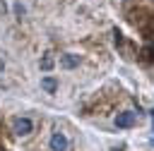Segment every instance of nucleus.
<instances>
[{
	"instance_id": "7ed1b4c3",
	"label": "nucleus",
	"mask_w": 154,
	"mask_h": 151,
	"mask_svg": "<svg viewBox=\"0 0 154 151\" xmlns=\"http://www.w3.org/2000/svg\"><path fill=\"white\" fill-rule=\"evenodd\" d=\"M31 127H34V125H31L29 117H19V120L14 122V132H17V134H29Z\"/></svg>"
},
{
	"instance_id": "0eeeda50",
	"label": "nucleus",
	"mask_w": 154,
	"mask_h": 151,
	"mask_svg": "<svg viewBox=\"0 0 154 151\" xmlns=\"http://www.w3.org/2000/svg\"><path fill=\"white\" fill-rule=\"evenodd\" d=\"M147 53H149V58L154 60V46H149V48H147Z\"/></svg>"
},
{
	"instance_id": "f03ea898",
	"label": "nucleus",
	"mask_w": 154,
	"mask_h": 151,
	"mask_svg": "<svg viewBox=\"0 0 154 151\" xmlns=\"http://www.w3.org/2000/svg\"><path fill=\"white\" fill-rule=\"evenodd\" d=\"M51 149H53V151H65V149H67V139H65V134L55 132V134L51 137Z\"/></svg>"
},
{
	"instance_id": "20e7f679",
	"label": "nucleus",
	"mask_w": 154,
	"mask_h": 151,
	"mask_svg": "<svg viewBox=\"0 0 154 151\" xmlns=\"http://www.w3.org/2000/svg\"><path fill=\"white\" fill-rule=\"evenodd\" d=\"M77 65H79V55L67 53V55L60 58V67H65V70H72V67H77Z\"/></svg>"
},
{
	"instance_id": "6e6552de",
	"label": "nucleus",
	"mask_w": 154,
	"mask_h": 151,
	"mask_svg": "<svg viewBox=\"0 0 154 151\" xmlns=\"http://www.w3.org/2000/svg\"><path fill=\"white\" fill-rule=\"evenodd\" d=\"M152 117H154V110H152Z\"/></svg>"
},
{
	"instance_id": "f257e3e1",
	"label": "nucleus",
	"mask_w": 154,
	"mask_h": 151,
	"mask_svg": "<svg viewBox=\"0 0 154 151\" xmlns=\"http://www.w3.org/2000/svg\"><path fill=\"white\" fill-rule=\"evenodd\" d=\"M132 125H135V113L125 110V113L116 115V127H132Z\"/></svg>"
},
{
	"instance_id": "423d86ee",
	"label": "nucleus",
	"mask_w": 154,
	"mask_h": 151,
	"mask_svg": "<svg viewBox=\"0 0 154 151\" xmlns=\"http://www.w3.org/2000/svg\"><path fill=\"white\" fill-rule=\"evenodd\" d=\"M41 67H43V70H51V67H53V60H51V58L46 55V58L41 60Z\"/></svg>"
},
{
	"instance_id": "39448f33",
	"label": "nucleus",
	"mask_w": 154,
	"mask_h": 151,
	"mask_svg": "<svg viewBox=\"0 0 154 151\" xmlns=\"http://www.w3.org/2000/svg\"><path fill=\"white\" fill-rule=\"evenodd\" d=\"M41 86H43L48 93H53V91H55V79H51V77H43V79H41Z\"/></svg>"
}]
</instances>
